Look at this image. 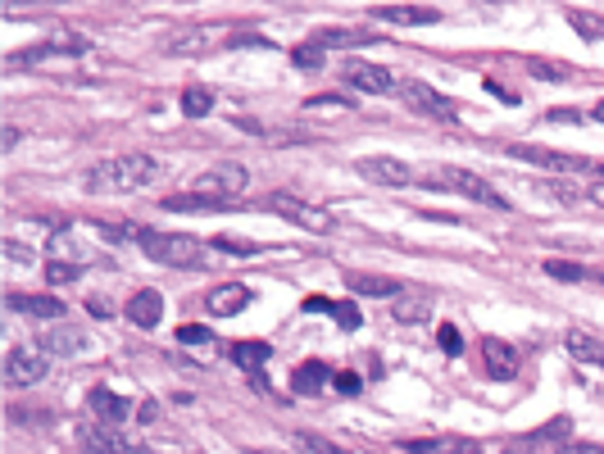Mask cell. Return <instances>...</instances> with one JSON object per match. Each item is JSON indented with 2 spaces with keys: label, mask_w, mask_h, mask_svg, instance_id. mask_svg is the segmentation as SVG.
Instances as JSON below:
<instances>
[{
  "label": "cell",
  "mask_w": 604,
  "mask_h": 454,
  "mask_svg": "<svg viewBox=\"0 0 604 454\" xmlns=\"http://www.w3.org/2000/svg\"><path fill=\"white\" fill-rule=\"evenodd\" d=\"M14 314H28V318H64V300H50V296H10Z\"/></svg>",
  "instance_id": "603a6c76"
},
{
  "label": "cell",
  "mask_w": 604,
  "mask_h": 454,
  "mask_svg": "<svg viewBox=\"0 0 604 454\" xmlns=\"http://www.w3.org/2000/svg\"><path fill=\"white\" fill-rule=\"evenodd\" d=\"M527 69H532L536 73V78H564V64H545V60H532V64H527Z\"/></svg>",
  "instance_id": "ab89813d"
},
{
  "label": "cell",
  "mask_w": 604,
  "mask_h": 454,
  "mask_svg": "<svg viewBox=\"0 0 604 454\" xmlns=\"http://www.w3.org/2000/svg\"><path fill=\"white\" fill-rule=\"evenodd\" d=\"M246 305H250V291L241 287V282H228V287L209 291V300H205V309H209L214 318H237Z\"/></svg>",
  "instance_id": "ffe728a7"
},
{
  "label": "cell",
  "mask_w": 604,
  "mask_h": 454,
  "mask_svg": "<svg viewBox=\"0 0 604 454\" xmlns=\"http://www.w3.org/2000/svg\"><path fill=\"white\" fill-rule=\"evenodd\" d=\"M46 373H50V355H46V350L14 346L10 355H5V382H10V386H37Z\"/></svg>",
  "instance_id": "9c48e42d"
},
{
  "label": "cell",
  "mask_w": 604,
  "mask_h": 454,
  "mask_svg": "<svg viewBox=\"0 0 604 454\" xmlns=\"http://www.w3.org/2000/svg\"><path fill=\"white\" fill-rule=\"evenodd\" d=\"M327 364H318V359H309V364H300L296 373H291V391L296 395H318L327 386Z\"/></svg>",
  "instance_id": "cb8c5ba5"
},
{
  "label": "cell",
  "mask_w": 604,
  "mask_h": 454,
  "mask_svg": "<svg viewBox=\"0 0 604 454\" xmlns=\"http://www.w3.org/2000/svg\"><path fill=\"white\" fill-rule=\"evenodd\" d=\"M332 382H337V391H346V395H350V391H359V377H355V373H337Z\"/></svg>",
  "instance_id": "7bdbcfd3"
},
{
  "label": "cell",
  "mask_w": 604,
  "mask_h": 454,
  "mask_svg": "<svg viewBox=\"0 0 604 454\" xmlns=\"http://www.w3.org/2000/svg\"><path fill=\"white\" fill-rule=\"evenodd\" d=\"M482 359H486V373L491 377H514V368H518V350L514 346H505L500 336H482Z\"/></svg>",
  "instance_id": "ac0fdd59"
},
{
  "label": "cell",
  "mask_w": 604,
  "mask_h": 454,
  "mask_svg": "<svg viewBox=\"0 0 604 454\" xmlns=\"http://www.w3.org/2000/svg\"><path fill=\"white\" fill-rule=\"evenodd\" d=\"M296 64H300V69H318V64H323V46H314V41H309V46H300L296 50Z\"/></svg>",
  "instance_id": "74e56055"
},
{
  "label": "cell",
  "mask_w": 604,
  "mask_h": 454,
  "mask_svg": "<svg viewBox=\"0 0 604 454\" xmlns=\"http://www.w3.org/2000/svg\"><path fill=\"white\" fill-rule=\"evenodd\" d=\"M78 273H82V264H64V259H50V264H46L50 282H73Z\"/></svg>",
  "instance_id": "836d02e7"
},
{
  "label": "cell",
  "mask_w": 604,
  "mask_h": 454,
  "mask_svg": "<svg viewBox=\"0 0 604 454\" xmlns=\"http://www.w3.org/2000/svg\"><path fill=\"white\" fill-rule=\"evenodd\" d=\"M169 214H228L241 209V200H223V196H205V191H182V196H164Z\"/></svg>",
  "instance_id": "4fadbf2b"
},
{
  "label": "cell",
  "mask_w": 604,
  "mask_h": 454,
  "mask_svg": "<svg viewBox=\"0 0 604 454\" xmlns=\"http://www.w3.org/2000/svg\"><path fill=\"white\" fill-rule=\"evenodd\" d=\"M41 350H46V355H60V359H73L87 350V336H82L78 327H55V332L41 336Z\"/></svg>",
  "instance_id": "44dd1931"
},
{
  "label": "cell",
  "mask_w": 604,
  "mask_h": 454,
  "mask_svg": "<svg viewBox=\"0 0 604 454\" xmlns=\"http://www.w3.org/2000/svg\"><path fill=\"white\" fill-rule=\"evenodd\" d=\"M346 105V100H337V96H314L309 100V109H341Z\"/></svg>",
  "instance_id": "ee69618b"
},
{
  "label": "cell",
  "mask_w": 604,
  "mask_h": 454,
  "mask_svg": "<svg viewBox=\"0 0 604 454\" xmlns=\"http://www.w3.org/2000/svg\"><path fill=\"white\" fill-rule=\"evenodd\" d=\"M595 119H600V123H604V105H600V109H595Z\"/></svg>",
  "instance_id": "c3c4849f"
},
{
  "label": "cell",
  "mask_w": 604,
  "mask_h": 454,
  "mask_svg": "<svg viewBox=\"0 0 604 454\" xmlns=\"http://www.w3.org/2000/svg\"><path fill=\"white\" fill-rule=\"evenodd\" d=\"M78 436L82 445H87L91 454H150L146 445H132L128 436H119V427H109V423H78Z\"/></svg>",
  "instance_id": "8fae6325"
},
{
  "label": "cell",
  "mask_w": 604,
  "mask_h": 454,
  "mask_svg": "<svg viewBox=\"0 0 604 454\" xmlns=\"http://www.w3.org/2000/svg\"><path fill=\"white\" fill-rule=\"evenodd\" d=\"M137 246L146 250V259L169 264V268H196V259H200V241L182 237V232H155V227H141Z\"/></svg>",
  "instance_id": "7a4b0ae2"
},
{
  "label": "cell",
  "mask_w": 604,
  "mask_h": 454,
  "mask_svg": "<svg viewBox=\"0 0 604 454\" xmlns=\"http://www.w3.org/2000/svg\"><path fill=\"white\" fill-rule=\"evenodd\" d=\"M78 55H87V37H78V32H60V37H50V41H41V46L23 50V55H14V64H19V69H46V64L78 60Z\"/></svg>",
  "instance_id": "5b68a950"
},
{
  "label": "cell",
  "mask_w": 604,
  "mask_h": 454,
  "mask_svg": "<svg viewBox=\"0 0 604 454\" xmlns=\"http://www.w3.org/2000/svg\"><path fill=\"white\" fill-rule=\"evenodd\" d=\"M582 200H586V205H595V209H604V178L591 182V187L582 191Z\"/></svg>",
  "instance_id": "60d3db41"
},
{
  "label": "cell",
  "mask_w": 604,
  "mask_h": 454,
  "mask_svg": "<svg viewBox=\"0 0 604 454\" xmlns=\"http://www.w3.org/2000/svg\"><path fill=\"white\" fill-rule=\"evenodd\" d=\"M296 445L305 454H350V450H341L337 441H327V436H318V432H296Z\"/></svg>",
  "instance_id": "1f68e13d"
},
{
  "label": "cell",
  "mask_w": 604,
  "mask_h": 454,
  "mask_svg": "<svg viewBox=\"0 0 604 454\" xmlns=\"http://www.w3.org/2000/svg\"><path fill=\"white\" fill-rule=\"evenodd\" d=\"M559 454H604V445H595V441H564V445H559Z\"/></svg>",
  "instance_id": "f35d334b"
},
{
  "label": "cell",
  "mask_w": 604,
  "mask_h": 454,
  "mask_svg": "<svg viewBox=\"0 0 604 454\" xmlns=\"http://www.w3.org/2000/svg\"><path fill=\"white\" fill-rule=\"evenodd\" d=\"M427 314H432L427 300H400L396 296V305H391V318H400V323H423Z\"/></svg>",
  "instance_id": "4dcf8cb0"
},
{
  "label": "cell",
  "mask_w": 604,
  "mask_h": 454,
  "mask_svg": "<svg viewBox=\"0 0 604 454\" xmlns=\"http://www.w3.org/2000/svg\"><path fill=\"white\" fill-rule=\"evenodd\" d=\"M409 454H486L477 441H464V436H418V441H405Z\"/></svg>",
  "instance_id": "e0dca14e"
},
{
  "label": "cell",
  "mask_w": 604,
  "mask_h": 454,
  "mask_svg": "<svg viewBox=\"0 0 604 454\" xmlns=\"http://www.w3.org/2000/svg\"><path fill=\"white\" fill-rule=\"evenodd\" d=\"M128 318L137 327H159V318H164V300H159V291H137V296L128 300Z\"/></svg>",
  "instance_id": "7402d4cb"
},
{
  "label": "cell",
  "mask_w": 604,
  "mask_h": 454,
  "mask_svg": "<svg viewBox=\"0 0 604 454\" xmlns=\"http://www.w3.org/2000/svg\"><path fill=\"white\" fill-rule=\"evenodd\" d=\"M50 259H64V264H82L87 268V250L78 246V237H73V232H55V237H50Z\"/></svg>",
  "instance_id": "484cf974"
},
{
  "label": "cell",
  "mask_w": 604,
  "mask_h": 454,
  "mask_svg": "<svg viewBox=\"0 0 604 454\" xmlns=\"http://www.w3.org/2000/svg\"><path fill=\"white\" fill-rule=\"evenodd\" d=\"M250 173L241 164H232V159H223V164L205 168L196 178V187L191 191H205V196H223V200H241V191H246Z\"/></svg>",
  "instance_id": "ba28073f"
},
{
  "label": "cell",
  "mask_w": 604,
  "mask_h": 454,
  "mask_svg": "<svg viewBox=\"0 0 604 454\" xmlns=\"http://www.w3.org/2000/svg\"><path fill=\"white\" fill-rule=\"evenodd\" d=\"M264 209H273L278 218H287V223L305 227V232H314V237H327V232H337V214H327L323 205H314V200H300L291 196V191H273V196L264 200Z\"/></svg>",
  "instance_id": "277c9868"
},
{
  "label": "cell",
  "mask_w": 604,
  "mask_h": 454,
  "mask_svg": "<svg viewBox=\"0 0 604 454\" xmlns=\"http://www.w3.org/2000/svg\"><path fill=\"white\" fill-rule=\"evenodd\" d=\"M568 23H573V32H577L582 41H604V19H600V14L573 10V14H568Z\"/></svg>",
  "instance_id": "f1b7e54d"
},
{
  "label": "cell",
  "mask_w": 604,
  "mask_h": 454,
  "mask_svg": "<svg viewBox=\"0 0 604 454\" xmlns=\"http://www.w3.org/2000/svg\"><path fill=\"white\" fill-rule=\"evenodd\" d=\"M155 414H159L155 400H141V405H137V418H141V423H155Z\"/></svg>",
  "instance_id": "bcb514c9"
},
{
  "label": "cell",
  "mask_w": 604,
  "mask_h": 454,
  "mask_svg": "<svg viewBox=\"0 0 604 454\" xmlns=\"http://www.w3.org/2000/svg\"><path fill=\"white\" fill-rule=\"evenodd\" d=\"M373 19L400 23V28H427V23H441V10H423V5H377Z\"/></svg>",
  "instance_id": "2e32d148"
},
{
  "label": "cell",
  "mask_w": 604,
  "mask_h": 454,
  "mask_svg": "<svg viewBox=\"0 0 604 454\" xmlns=\"http://www.w3.org/2000/svg\"><path fill=\"white\" fill-rule=\"evenodd\" d=\"M427 182H432V187L455 191V196H464V200H477V205H486V209H509V200L500 196L491 182L477 178V173H468V168H459V164L432 168V173H427Z\"/></svg>",
  "instance_id": "3957f363"
},
{
  "label": "cell",
  "mask_w": 604,
  "mask_h": 454,
  "mask_svg": "<svg viewBox=\"0 0 604 454\" xmlns=\"http://www.w3.org/2000/svg\"><path fill=\"white\" fill-rule=\"evenodd\" d=\"M218 250H232V255H255V246H250V241H228V237H218Z\"/></svg>",
  "instance_id": "b9f144b4"
},
{
  "label": "cell",
  "mask_w": 604,
  "mask_h": 454,
  "mask_svg": "<svg viewBox=\"0 0 604 454\" xmlns=\"http://www.w3.org/2000/svg\"><path fill=\"white\" fill-rule=\"evenodd\" d=\"M486 91H491V96H500V100H505V105H518V96H514V91H505V87H500V82H486Z\"/></svg>",
  "instance_id": "f6af8a7d"
},
{
  "label": "cell",
  "mask_w": 604,
  "mask_h": 454,
  "mask_svg": "<svg viewBox=\"0 0 604 454\" xmlns=\"http://www.w3.org/2000/svg\"><path fill=\"white\" fill-rule=\"evenodd\" d=\"M346 287L355 296H368V300H396L400 296V282L396 277H382V273H346Z\"/></svg>",
  "instance_id": "d6986e66"
},
{
  "label": "cell",
  "mask_w": 604,
  "mask_h": 454,
  "mask_svg": "<svg viewBox=\"0 0 604 454\" xmlns=\"http://www.w3.org/2000/svg\"><path fill=\"white\" fill-rule=\"evenodd\" d=\"M355 173L359 178H368V182H377V187H409V164H400L396 155H364L355 164Z\"/></svg>",
  "instance_id": "7c38bea8"
},
{
  "label": "cell",
  "mask_w": 604,
  "mask_h": 454,
  "mask_svg": "<svg viewBox=\"0 0 604 454\" xmlns=\"http://www.w3.org/2000/svg\"><path fill=\"white\" fill-rule=\"evenodd\" d=\"M327 314L337 318V323L346 327V332H350V327H359V309L350 305V300H332V309H327Z\"/></svg>",
  "instance_id": "d6a6232c"
},
{
  "label": "cell",
  "mask_w": 604,
  "mask_h": 454,
  "mask_svg": "<svg viewBox=\"0 0 604 454\" xmlns=\"http://www.w3.org/2000/svg\"><path fill=\"white\" fill-rule=\"evenodd\" d=\"M545 273L550 277H564V282H604V273H595V268H577V264H564V259H545Z\"/></svg>",
  "instance_id": "83f0119b"
},
{
  "label": "cell",
  "mask_w": 604,
  "mask_h": 454,
  "mask_svg": "<svg viewBox=\"0 0 604 454\" xmlns=\"http://www.w3.org/2000/svg\"><path fill=\"white\" fill-rule=\"evenodd\" d=\"M400 100H405V105L414 109V114H427V119H436V123H455V119H459L455 100L441 96V91L427 87V82L405 78V82H400Z\"/></svg>",
  "instance_id": "8992f818"
},
{
  "label": "cell",
  "mask_w": 604,
  "mask_h": 454,
  "mask_svg": "<svg viewBox=\"0 0 604 454\" xmlns=\"http://www.w3.org/2000/svg\"><path fill=\"white\" fill-rule=\"evenodd\" d=\"M505 155L514 159H527V164H541L550 173H600V164L582 155H559V150H545V146H505Z\"/></svg>",
  "instance_id": "30bf717a"
},
{
  "label": "cell",
  "mask_w": 604,
  "mask_h": 454,
  "mask_svg": "<svg viewBox=\"0 0 604 454\" xmlns=\"http://www.w3.org/2000/svg\"><path fill=\"white\" fill-rule=\"evenodd\" d=\"M273 355V350L264 346V341H237V346H232V364H241V368H250V373H255L259 364H264V359Z\"/></svg>",
  "instance_id": "4316f807"
},
{
  "label": "cell",
  "mask_w": 604,
  "mask_h": 454,
  "mask_svg": "<svg viewBox=\"0 0 604 454\" xmlns=\"http://www.w3.org/2000/svg\"><path fill=\"white\" fill-rule=\"evenodd\" d=\"M5 255H14V259H37V255H28V250H23L19 241H5Z\"/></svg>",
  "instance_id": "7dc6e473"
},
{
  "label": "cell",
  "mask_w": 604,
  "mask_h": 454,
  "mask_svg": "<svg viewBox=\"0 0 604 454\" xmlns=\"http://www.w3.org/2000/svg\"><path fill=\"white\" fill-rule=\"evenodd\" d=\"M532 441H559V445H564V441H568V418H555V423L541 427V432H536Z\"/></svg>",
  "instance_id": "8d00e7d4"
},
{
  "label": "cell",
  "mask_w": 604,
  "mask_h": 454,
  "mask_svg": "<svg viewBox=\"0 0 604 454\" xmlns=\"http://www.w3.org/2000/svg\"><path fill=\"white\" fill-rule=\"evenodd\" d=\"M441 350H446V355H459V350H464V341H459V327L455 323H441Z\"/></svg>",
  "instance_id": "d590c367"
},
{
  "label": "cell",
  "mask_w": 604,
  "mask_h": 454,
  "mask_svg": "<svg viewBox=\"0 0 604 454\" xmlns=\"http://www.w3.org/2000/svg\"><path fill=\"white\" fill-rule=\"evenodd\" d=\"M87 409H91V414L100 418V423L119 427L123 418H128V414H132V409H137V405H128V400H123L119 391H109V386H91V395H87Z\"/></svg>",
  "instance_id": "5bb4252c"
},
{
  "label": "cell",
  "mask_w": 604,
  "mask_h": 454,
  "mask_svg": "<svg viewBox=\"0 0 604 454\" xmlns=\"http://www.w3.org/2000/svg\"><path fill=\"white\" fill-rule=\"evenodd\" d=\"M341 78H346V87L364 91V96H396V91H400L396 73L382 69V64H373V60H346Z\"/></svg>",
  "instance_id": "52a82bcc"
},
{
  "label": "cell",
  "mask_w": 604,
  "mask_h": 454,
  "mask_svg": "<svg viewBox=\"0 0 604 454\" xmlns=\"http://www.w3.org/2000/svg\"><path fill=\"white\" fill-rule=\"evenodd\" d=\"M155 178H159L155 155H109L87 173V187L100 191V196H128V191H141Z\"/></svg>",
  "instance_id": "6da1fadb"
},
{
  "label": "cell",
  "mask_w": 604,
  "mask_h": 454,
  "mask_svg": "<svg viewBox=\"0 0 604 454\" xmlns=\"http://www.w3.org/2000/svg\"><path fill=\"white\" fill-rule=\"evenodd\" d=\"M564 346H568V355H573L577 364L600 368V373H604V336H595V332H582V327H573V332L564 336Z\"/></svg>",
  "instance_id": "9a60e30c"
},
{
  "label": "cell",
  "mask_w": 604,
  "mask_h": 454,
  "mask_svg": "<svg viewBox=\"0 0 604 454\" xmlns=\"http://www.w3.org/2000/svg\"><path fill=\"white\" fill-rule=\"evenodd\" d=\"M178 341H182V346H205V341H209V327L182 323V327H178Z\"/></svg>",
  "instance_id": "e575fe53"
},
{
  "label": "cell",
  "mask_w": 604,
  "mask_h": 454,
  "mask_svg": "<svg viewBox=\"0 0 604 454\" xmlns=\"http://www.w3.org/2000/svg\"><path fill=\"white\" fill-rule=\"evenodd\" d=\"M218 46V28H196V32H178V37L169 41L173 55H200V50Z\"/></svg>",
  "instance_id": "d4e9b609"
},
{
  "label": "cell",
  "mask_w": 604,
  "mask_h": 454,
  "mask_svg": "<svg viewBox=\"0 0 604 454\" xmlns=\"http://www.w3.org/2000/svg\"><path fill=\"white\" fill-rule=\"evenodd\" d=\"M209 109H214V96H209L205 87H187V91H182V114H187V119H205Z\"/></svg>",
  "instance_id": "f546056e"
}]
</instances>
